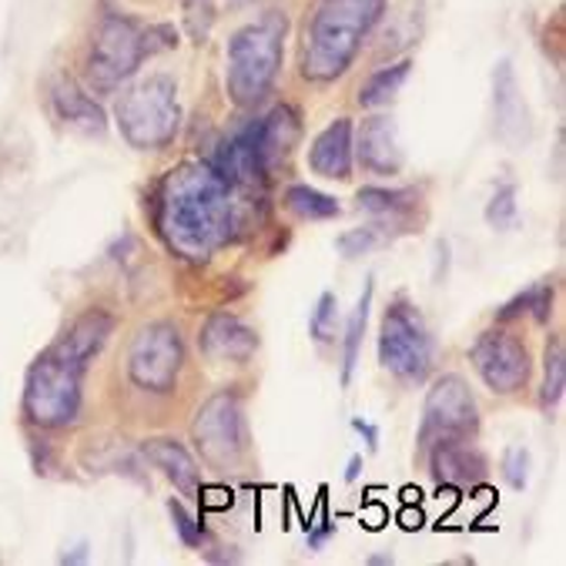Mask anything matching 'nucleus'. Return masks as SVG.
<instances>
[{
    "label": "nucleus",
    "instance_id": "5",
    "mask_svg": "<svg viewBox=\"0 0 566 566\" xmlns=\"http://www.w3.org/2000/svg\"><path fill=\"white\" fill-rule=\"evenodd\" d=\"M175 81L155 74L118 101V125L135 148H165L178 132V97Z\"/></svg>",
    "mask_w": 566,
    "mask_h": 566
},
{
    "label": "nucleus",
    "instance_id": "20",
    "mask_svg": "<svg viewBox=\"0 0 566 566\" xmlns=\"http://www.w3.org/2000/svg\"><path fill=\"white\" fill-rule=\"evenodd\" d=\"M54 107H57V115L67 122V125H77L84 132H94L101 135L104 132V111L94 97H87L74 81L61 77L54 84Z\"/></svg>",
    "mask_w": 566,
    "mask_h": 566
},
{
    "label": "nucleus",
    "instance_id": "28",
    "mask_svg": "<svg viewBox=\"0 0 566 566\" xmlns=\"http://www.w3.org/2000/svg\"><path fill=\"white\" fill-rule=\"evenodd\" d=\"M335 318H338V302H335L332 292H325V295L318 298L315 312H312V322H308V328H312V335H315V343H328V338L335 335Z\"/></svg>",
    "mask_w": 566,
    "mask_h": 566
},
{
    "label": "nucleus",
    "instance_id": "4",
    "mask_svg": "<svg viewBox=\"0 0 566 566\" xmlns=\"http://www.w3.org/2000/svg\"><path fill=\"white\" fill-rule=\"evenodd\" d=\"M87 366L61 353L48 349L28 373L24 386V412L41 429H61L77 419L81 409V376Z\"/></svg>",
    "mask_w": 566,
    "mask_h": 566
},
{
    "label": "nucleus",
    "instance_id": "12",
    "mask_svg": "<svg viewBox=\"0 0 566 566\" xmlns=\"http://www.w3.org/2000/svg\"><path fill=\"white\" fill-rule=\"evenodd\" d=\"M493 115H496V138L506 148H520L530 138V111L523 104L510 61H500L493 71Z\"/></svg>",
    "mask_w": 566,
    "mask_h": 566
},
{
    "label": "nucleus",
    "instance_id": "2",
    "mask_svg": "<svg viewBox=\"0 0 566 566\" xmlns=\"http://www.w3.org/2000/svg\"><path fill=\"white\" fill-rule=\"evenodd\" d=\"M386 0H318L302 44V74L308 81H335L356 61L363 38L379 24Z\"/></svg>",
    "mask_w": 566,
    "mask_h": 566
},
{
    "label": "nucleus",
    "instance_id": "22",
    "mask_svg": "<svg viewBox=\"0 0 566 566\" xmlns=\"http://www.w3.org/2000/svg\"><path fill=\"white\" fill-rule=\"evenodd\" d=\"M369 305H373V282H366L359 302H356V312L349 318V328H346V359H343V386L353 382V373H356V359H359V346H363V332H366V322H369Z\"/></svg>",
    "mask_w": 566,
    "mask_h": 566
},
{
    "label": "nucleus",
    "instance_id": "11",
    "mask_svg": "<svg viewBox=\"0 0 566 566\" xmlns=\"http://www.w3.org/2000/svg\"><path fill=\"white\" fill-rule=\"evenodd\" d=\"M473 366L493 392H516L530 379V353L506 332H486L473 346Z\"/></svg>",
    "mask_w": 566,
    "mask_h": 566
},
{
    "label": "nucleus",
    "instance_id": "15",
    "mask_svg": "<svg viewBox=\"0 0 566 566\" xmlns=\"http://www.w3.org/2000/svg\"><path fill=\"white\" fill-rule=\"evenodd\" d=\"M308 161L322 178H338V181L349 178V171H353V125H349V118L332 122L315 138Z\"/></svg>",
    "mask_w": 566,
    "mask_h": 566
},
{
    "label": "nucleus",
    "instance_id": "13",
    "mask_svg": "<svg viewBox=\"0 0 566 566\" xmlns=\"http://www.w3.org/2000/svg\"><path fill=\"white\" fill-rule=\"evenodd\" d=\"M201 353L208 359H229V363H245L252 359L255 346H259V335L239 318V315H229V312H218L205 322L201 335Z\"/></svg>",
    "mask_w": 566,
    "mask_h": 566
},
{
    "label": "nucleus",
    "instance_id": "7",
    "mask_svg": "<svg viewBox=\"0 0 566 566\" xmlns=\"http://www.w3.org/2000/svg\"><path fill=\"white\" fill-rule=\"evenodd\" d=\"M145 57V34L125 21V18H104L94 44H91V57H87V77L97 91H111L122 81H128L138 64Z\"/></svg>",
    "mask_w": 566,
    "mask_h": 566
},
{
    "label": "nucleus",
    "instance_id": "27",
    "mask_svg": "<svg viewBox=\"0 0 566 566\" xmlns=\"http://www.w3.org/2000/svg\"><path fill=\"white\" fill-rule=\"evenodd\" d=\"M486 221L493 224V229H513V221H516V188L513 185H503L490 208H486Z\"/></svg>",
    "mask_w": 566,
    "mask_h": 566
},
{
    "label": "nucleus",
    "instance_id": "16",
    "mask_svg": "<svg viewBox=\"0 0 566 566\" xmlns=\"http://www.w3.org/2000/svg\"><path fill=\"white\" fill-rule=\"evenodd\" d=\"M432 473L439 483L473 486L476 480H483V457L476 449H470L467 439L432 442Z\"/></svg>",
    "mask_w": 566,
    "mask_h": 566
},
{
    "label": "nucleus",
    "instance_id": "1",
    "mask_svg": "<svg viewBox=\"0 0 566 566\" xmlns=\"http://www.w3.org/2000/svg\"><path fill=\"white\" fill-rule=\"evenodd\" d=\"M158 232L178 255L205 262L235 232L232 185L211 165H181L158 191Z\"/></svg>",
    "mask_w": 566,
    "mask_h": 566
},
{
    "label": "nucleus",
    "instance_id": "34",
    "mask_svg": "<svg viewBox=\"0 0 566 566\" xmlns=\"http://www.w3.org/2000/svg\"><path fill=\"white\" fill-rule=\"evenodd\" d=\"M359 467H363V457H353V463H349V473H346V480H349V483L359 476Z\"/></svg>",
    "mask_w": 566,
    "mask_h": 566
},
{
    "label": "nucleus",
    "instance_id": "14",
    "mask_svg": "<svg viewBox=\"0 0 566 566\" xmlns=\"http://www.w3.org/2000/svg\"><path fill=\"white\" fill-rule=\"evenodd\" d=\"M298 118L292 107H275L269 118L262 122H252V145H255V155H259V165L265 168V175L289 158V151L295 148L298 142Z\"/></svg>",
    "mask_w": 566,
    "mask_h": 566
},
{
    "label": "nucleus",
    "instance_id": "23",
    "mask_svg": "<svg viewBox=\"0 0 566 566\" xmlns=\"http://www.w3.org/2000/svg\"><path fill=\"white\" fill-rule=\"evenodd\" d=\"M289 208L298 214V218H308V221H322V218H335L338 214V201L308 188V185H292L289 195H285Z\"/></svg>",
    "mask_w": 566,
    "mask_h": 566
},
{
    "label": "nucleus",
    "instance_id": "21",
    "mask_svg": "<svg viewBox=\"0 0 566 566\" xmlns=\"http://www.w3.org/2000/svg\"><path fill=\"white\" fill-rule=\"evenodd\" d=\"M406 77H409V61H399V64H392V67L376 71V74L363 84V91H359V104H363V107L389 104V101L399 94V87H402V81H406Z\"/></svg>",
    "mask_w": 566,
    "mask_h": 566
},
{
    "label": "nucleus",
    "instance_id": "25",
    "mask_svg": "<svg viewBox=\"0 0 566 566\" xmlns=\"http://www.w3.org/2000/svg\"><path fill=\"white\" fill-rule=\"evenodd\" d=\"M563 389H566V353H563V338H549L546 346V379H543V406L553 409L559 399H563Z\"/></svg>",
    "mask_w": 566,
    "mask_h": 566
},
{
    "label": "nucleus",
    "instance_id": "6",
    "mask_svg": "<svg viewBox=\"0 0 566 566\" xmlns=\"http://www.w3.org/2000/svg\"><path fill=\"white\" fill-rule=\"evenodd\" d=\"M379 363L402 382H419L429 373L432 338L422 315L412 305L396 302L386 308L379 328Z\"/></svg>",
    "mask_w": 566,
    "mask_h": 566
},
{
    "label": "nucleus",
    "instance_id": "24",
    "mask_svg": "<svg viewBox=\"0 0 566 566\" xmlns=\"http://www.w3.org/2000/svg\"><path fill=\"white\" fill-rule=\"evenodd\" d=\"M359 205L366 211H373V214L396 218V214H402V211H409L416 205V191H409V188H363Z\"/></svg>",
    "mask_w": 566,
    "mask_h": 566
},
{
    "label": "nucleus",
    "instance_id": "30",
    "mask_svg": "<svg viewBox=\"0 0 566 566\" xmlns=\"http://www.w3.org/2000/svg\"><path fill=\"white\" fill-rule=\"evenodd\" d=\"M168 510H171V520H175V530L181 533V539H185L188 546H198V543H201V533H198L195 520L185 513V506H181V503H168Z\"/></svg>",
    "mask_w": 566,
    "mask_h": 566
},
{
    "label": "nucleus",
    "instance_id": "29",
    "mask_svg": "<svg viewBox=\"0 0 566 566\" xmlns=\"http://www.w3.org/2000/svg\"><path fill=\"white\" fill-rule=\"evenodd\" d=\"M185 24H188L191 38L201 44L208 38L211 24H214V4H211V0H188V4H185Z\"/></svg>",
    "mask_w": 566,
    "mask_h": 566
},
{
    "label": "nucleus",
    "instance_id": "17",
    "mask_svg": "<svg viewBox=\"0 0 566 566\" xmlns=\"http://www.w3.org/2000/svg\"><path fill=\"white\" fill-rule=\"evenodd\" d=\"M359 161L376 175H396L402 168V148L389 118H369L359 132Z\"/></svg>",
    "mask_w": 566,
    "mask_h": 566
},
{
    "label": "nucleus",
    "instance_id": "19",
    "mask_svg": "<svg viewBox=\"0 0 566 566\" xmlns=\"http://www.w3.org/2000/svg\"><path fill=\"white\" fill-rule=\"evenodd\" d=\"M111 328H115L111 315H104V312H87V315H81V318L71 325V332L61 338L57 349L67 353L71 359H77L81 366H87V363L104 349Z\"/></svg>",
    "mask_w": 566,
    "mask_h": 566
},
{
    "label": "nucleus",
    "instance_id": "9",
    "mask_svg": "<svg viewBox=\"0 0 566 566\" xmlns=\"http://www.w3.org/2000/svg\"><path fill=\"white\" fill-rule=\"evenodd\" d=\"M181 363H185L181 338H178V328L168 322H155V325L142 328L132 353H128V373H132L135 386L151 389V392L175 389Z\"/></svg>",
    "mask_w": 566,
    "mask_h": 566
},
{
    "label": "nucleus",
    "instance_id": "33",
    "mask_svg": "<svg viewBox=\"0 0 566 566\" xmlns=\"http://www.w3.org/2000/svg\"><path fill=\"white\" fill-rule=\"evenodd\" d=\"M353 426H356V429H359V432L366 436V442H369L373 449L379 446V432H376V429H373L369 422H363V419H353Z\"/></svg>",
    "mask_w": 566,
    "mask_h": 566
},
{
    "label": "nucleus",
    "instance_id": "18",
    "mask_svg": "<svg viewBox=\"0 0 566 566\" xmlns=\"http://www.w3.org/2000/svg\"><path fill=\"white\" fill-rule=\"evenodd\" d=\"M145 457L185 493V496H191V493H198V467H195V460H191V452L181 446V442H175V439H151L148 446H145Z\"/></svg>",
    "mask_w": 566,
    "mask_h": 566
},
{
    "label": "nucleus",
    "instance_id": "26",
    "mask_svg": "<svg viewBox=\"0 0 566 566\" xmlns=\"http://www.w3.org/2000/svg\"><path fill=\"white\" fill-rule=\"evenodd\" d=\"M392 235L386 232V224H366V229H356V232H346L343 239H338V252H343L346 259H356V255H366L379 245H386Z\"/></svg>",
    "mask_w": 566,
    "mask_h": 566
},
{
    "label": "nucleus",
    "instance_id": "32",
    "mask_svg": "<svg viewBox=\"0 0 566 566\" xmlns=\"http://www.w3.org/2000/svg\"><path fill=\"white\" fill-rule=\"evenodd\" d=\"M229 503H232V493H224V490H208L205 506H229Z\"/></svg>",
    "mask_w": 566,
    "mask_h": 566
},
{
    "label": "nucleus",
    "instance_id": "10",
    "mask_svg": "<svg viewBox=\"0 0 566 566\" xmlns=\"http://www.w3.org/2000/svg\"><path fill=\"white\" fill-rule=\"evenodd\" d=\"M476 426H480V416H476V402H473L467 382L457 376H442L426 396L419 439L426 446L446 442V439H470L476 432Z\"/></svg>",
    "mask_w": 566,
    "mask_h": 566
},
{
    "label": "nucleus",
    "instance_id": "35",
    "mask_svg": "<svg viewBox=\"0 0 566 566\" xmlns=\"http://www.w3.org/2000/svg\"><path fill=\"white\" fill-rule=\"evenodd\" d=\"M235 4H252V0H235Z\"/></svg>",
    "mask_w": 566,
    "mask_h": 566
},
{
    "label": "nucleus",
    "instance_id": "31",
    "mask_svg": "<svg viewBox=\"0 0 566 566\" xmlns=\"http://www.w3.org/2000/svg\"><path fill=\"white\" fill-rule=\"evenodd\" d=\"M526 467H530L526 452H523V449H510V457H506V476H510V483H513L516 490L526 486Z\"/></svg>",
    "mask_w": 566,
    "mask_h": 566
},
{
    "label": "nucleus",
    "instance_id": "8",
    "mask_svg": "<svg viewBox=\"0 0 566 566\" xmlns=\"http://www.w3.org/2000/svg\"><path fill=\"white\" fill-rule=\"evenodd\" d=\"M195 442L211 467H235L245 452V419L232 392L211 396L195 419Z\"/></svg>",
    "mask_w": 566,
    "mask_h": 566
},
{
    "label": "nucleus",
    "instance_id": "3",
    "mask_svg": "<svg viewBox=\"0 0 566 566\" xmlns=\"http://www.w3.org/2000/svg\"><path fill=\"white\" fill-rule=\"evenodd\" d=\"M285 18L265 14L262 21L242 28L229 44V97L239 107L262 101L282 67Z\"/></svg>",
    "mask_w": 566,
    "mask_h": 566
}]
</instances>
